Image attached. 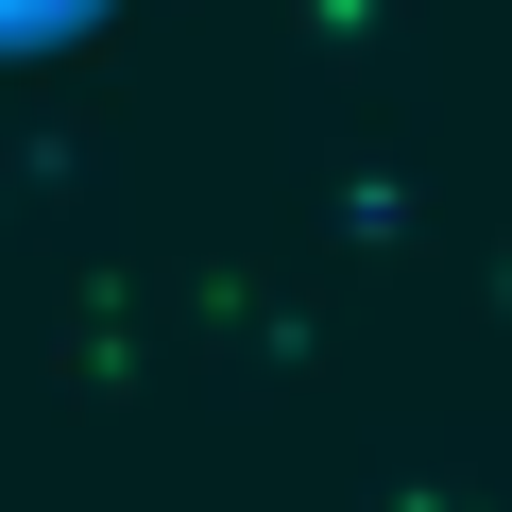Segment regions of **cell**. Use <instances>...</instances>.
<instances>
[{"instance_id": "1", "label": "cell", "mask_w": 512, "mask_h": 512, "mask_svg": "<svg viewBox=\"0 0 512 512\" xmlns=\"http://www.w3.org/2000/svg\"><path fill=\"white\" fill-rule=\"evenodd\" d=\"M0 18H52V0H0Z\"/></svg>"}]
</instances>
